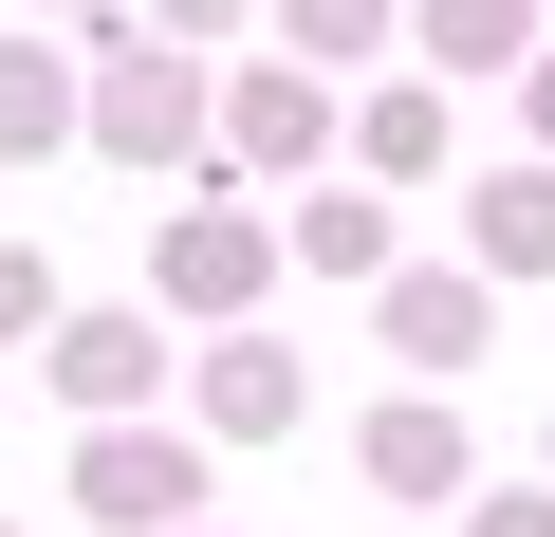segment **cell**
<instances>
[{
	"mask_svg": "<svg viewBox=\"0 0 555 537\" xmlns=\"http://www.w3.org/2000/svg\"><path fill=\"white\" fill-rule=\"evenodd\" d=\"M149 297H167V316H241V297H259V222H222V204L167 222V241H149Z\"/></svg>",
	"mask_w": 555,
	"mask_h": 537,
	"instance_id": "cell-1",
	"label": "cell"
},
{
	"mask_svg": "<svg viewBox=\"0 0 555 537\" xmlns=\"http://www.w3.org/2000/svg\"><path fill=\"white\" fill-rule=\"evenodd\" d=\"M204 130V75L185 56H112V93H93V149H130V167H167Z\"/></svg>",
	"mask_w": 555,
	"mask_h": 537,
	"instance_id": "cell-2",
	"label": "cell"
},
{
	"mask_svg": "<svg viewBox=\"0 0 555 537\" xmlns=\"http://www.w3.org/2000/svg\"><path fill=\"white\" fill-rule=\"evenodd\" d=\"M93 112H75V56L56 38H0V167H38V149H75Z\"/></svg>",
	"mask_w": 555,
	"mask_h": 537,
	"instance_id": "cell-3",
	"label": "cell"
},
{
	"mask_svg": "<svg viewBox=\"0 0 555 537\" xmlns=\"http://www.w3.org/2000/svg\"><path fill=\"white\" fill-rule=\"evenodd\" d=\"M204 426H222V445H278V426H297V353H259V334L204 353Z\"/></svg>",
	"mask_w": 555,
	"mask_h": 537,
	"instance_id": "cell-4",
	"label": "cell"
},
{
	"mask_svg": "<svg viewBox=\"0 0 555 537\" xmlns=\"http://www.w3.org/2000/svg\"><path fill=\"white\" fill-rule=\"evenodd\" d=\"M56 389H75V408H130V389H167L149 316H75V334H56Z\"/></svg>",
	"mask_w": 555,
	"mask_h": 537,
	"instance_id": "cell-5",
	"label": "cell"
},
{
	"mask_svg": "<svg viewBox=\"0 0 555 537\" xmlns=\"http://www.w3.org/2000/svg\"><path fill=\"white\" fill-rule=\"evenodd\" d=\"M75 482H93V519H185V482H204V463H185V445H149V426H112Z\"/></svg>",
	"mask_w": 555,
	"mask_h": 537,
	"instance_id": "cell-6",
	"label": "cell"
},
{
	"mask_svg": "<svg viewBox=\"0 0 555 537\" xmlns=\"http://www.w3.org/2000/svg\"><path fill=\"white\" fill-rule=\"evenodd\" d=\"M297 259H315V279H389V204L371 186H315L297 204Z\"/></svg>",
	"mask_w": 555,
	"mask_h": 537,
	"instance_id": "cell-7",
	"label": "cell"
},
{
	"mask_svg": "<svg viewBox=\"0 0 555 537\" xmlns=\"http://www.w3.org/2000/svg\"><path fill=\"white\" fill-rule=\"evenodd\" d=\"M481 259H500V279H555V167H500L481 186Z\"/></svg>",
	"mask_w": 555,
	"mask_h": 537,
	"instance_id": "cell-8",
	"label": "cell"
},
{
	"mask_svg": "<svg viewBox=\"0 0 555 537\" xmlns=\"http://www.w3.org/2000/svg\"><path fill=\"white\" fill-rule=\"evenodd\" d=\"M371 482L444 500V482H463V408H389V426H371Z\"/></svg>",
	"mask_w": 555,
	"mask_h": 537,
	"instance_id": "cell-9",
	"label": "cell"
},
{
	"mask_svg": "<svg viewBox=\"0 0 555 537\" xmlns=\"http://www.w3.org/2000/svg\"><path fill=\"white\" fill-rule=\"evenodd\" d=\"M389 334L444 371V353H481V279H389Z\"/></svg>",
	"mask_w": 555,
	"mask_h": 537,
	"instance_id": "cell-10",
	"label": "cell"
},
{
	"mask_svg": "<svg viewBox=\"0 0 555 537\" xmlns=\"http://www.w3.org/2000/svg\"><path fill=\"white\" fill-rule=\"evenodd\" d=\"M222 130H241L259 167H297V149H315V93H297V75H241V93H222Z\"/></svg>",
	"mask_w": 555,
	"mask_h": 537,
	"instance_id": "cell-11",
	"label": "cell"
},
{
	"mask_svg": "<svg viewBox=\"0 0 555 537\" xmlns=\"http://www.w3.org/2000/svg\"><path fill=\"white\" fill-rule=\"evenodd\" d=\"M426 56H518V0H426Z\"/></svg>",
	"mask_w": 555,
	"mask_h": 537,
	"instance_id": "cell-12",
	"label": "cell"
},
{
	"mask_svg": "<svg viewBox=\"0 0 555 537\" xmlns=\"http://www.w3.org/2000/svg\"><path fill=\"white\" fill-rule=\"evenodd\" d=\"M278 20H297V38L334 56V38H389V0H278Z\"/></svg>",
	"mask_w": 555,
	"mask_h": 537,
	"instance_id": "cell-13",
	"label": "cell"
},
{
	"mask_svg": "<svg viewBox=\"0 0 555 537\" xmlns=\"http://www.w3.org/2000/svg\"><path fill=\"white\" fill-rule=\"evenodd\" d=\"M56 316V279H38V259H0V334H38Z\"/></svg>",
	"mask_w": 555,
	"mask_h": 537,
	"instance_id": "cell-14",
	"label": "cell"
},
{
	"mask_svg": "<svg viewBox=\"0 0 555 537\" xmlns=\"http://www.w3.org/2000/svg\"><path fill=\"white\" fill-rule=\"evenodd\" d=\"M481 537H555V500H481Z\"/></svg>",
	"mask_w": 555,
	"mask_h": 537,
	"instance_id": "cell-15",
	"label": "cell"
},
{
	"mask_svg": "<svg viewBox=\"0 0 555 537\" xmlns=\"http://www.w3.org/2000/svg\"><path fill=\"white\" fill-rule=\"evenodd\" d=\"M537 130H555V56H537Z\"/></svg>",
	"mask_w": 555,
	"mask_h": 537,
	"instance_id": "cell-16",
	"label": "cell"
},
{
	"mask_svg": "<svg viewBox=\"0 0 555 537\" xmlns=\"http://www.w3.org/2000/svg\"><path fill=\"white\" fill-rule=\"evenodd\" d=\"M0 537H20V519H0Z\"/></svg>",
	"mask_w": 555,
	"mask_h": 537,
	"instance_id": "cell-17",
	"label": "cell"
}]
</instances>
